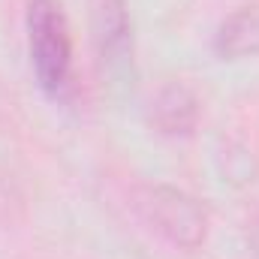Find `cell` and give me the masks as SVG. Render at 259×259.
Returning a JSON list of instances; mask_svg holds the SVG:
<instances>
[{
    "label": "cell",
    "instance_id": "obj_5",
    "mask_svg": "<svg viewBox=\"0 0 259 259\" xmlns=\"http://www.w3.org/2000/svg\"><path fill=\"white\" fill-rule=\"evenodd\" d=\"M214 52L226 61L256 58L259 55V9L244 6L226 15L214 33Z\"/></svg>",
    "mask_w": 259,
    "mask_h": 259
},
{
    "label": "cell",
    "instance_id": "obj_3",
    "mask_svg": "<svg viewBox=\"0 0 259 259\" xmlns=\"http://www.w3.org/2000/svg\"><path fill=\"white\" fill-rule=\"evenodd\" d=\"M97 46L103 66L112 75H124L133 64V21L127 0H100L97 6Z\"/></svg>",
    "mask_w": 259,
    "mask_h": 259
},
{
    "label": "cell",
    "instance_id": "obj_7",
    "mask_svg": "<svg viewBox=\"0 0 259 259\" xmlns=\"http://www.w3.org/2000/svg\"><path fill=\"white\" fill-rule=\"evenodd\" d=\"M247 244H250V250H253V256L259 259V217L250 223V229H247Z\"/></svg>",
    "mask_w": 259,
    "mask_h": 259
},
{
    "label": "cell",
    "instance_id": "obj_6",
    "mask_svg": "<svg viewBox=\"0 0 259 259\" xmlns=\"http://www.w3.org/2000/svg\"><path fill=\"white\" fill-rule=\"evenodd\" d=\"M226 175L238 181H253L256 166H253V151L238 148V154H226Z\"/></svg>",
    "mask_w": 259,
    "mask_h": 259
},
{
    "label": "cell",
    "instance_id": "obj_2",
    "mask_svg": "<svg viewBox=\"0 0 259 259\" xmlns=\"http://www.w3.org/2000/svg\"><path fill=\"white\" fill-rule=\"evenodd\" d=\"M27 42L42 91L64 97L72 81V36L61 0H27Z\"/></svg>",
    "mask_w": 259,
    "mask_h": 259
},
{
    "label": "cell",
    "instance_id": "obj_4",
    "mask_svg": "<svg viewBox=\"0 0 259 259\" xmlns=\"http://www.w3.org/2000/svg\"><path fill=\"white\" fill-rule=\"evenodd\" d=\"M148 118L160 136H190L199 124V100L193 91L181 81H166L154 97H151V109Z\"/></svg>",
    "mask_w": 259,
    "mask_h": 259
},
{
    "label": "cell",
    "instance_id": "obj_1",
    "mask_svg": "<svg viewBox=\"0 0 259 259\" xmlns=\"http://www.w3.org/2000/svg\"><path fill=\"white\" fill-rule=\"evenodd\" d=\"M130 205L136 208L139 220L157 232L160 238H166L175 247L193 250L205 241L208 232V214L199 205V199H193L190 193L172 187V184H151L142 181L133 187L130 193Z\"/></svg>",
    "mask_w": 259,
    "mask_h": 259
}]
</instances>
